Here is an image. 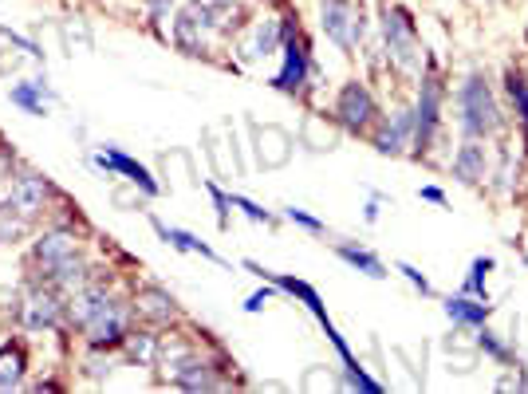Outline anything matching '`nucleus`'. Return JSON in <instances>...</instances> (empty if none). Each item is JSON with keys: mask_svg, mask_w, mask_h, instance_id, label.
<instances>
[{"mask_svg": "<svg viewBox=\"0 0 528 394\" xmlns=\"http://www.w3.org/2000/svg\"><path fill=\"white\" fill-rule=\"evenodd\" d=\"M335 253H339V257H343L347 264H351V268H359V272H367V276H375V280H383V272H387V268H383V261H379V257H371L367 249H355V245H339Z\"/></svg>", "mask_w": 528, "mask_h": 394, "instance_id": "21", "label": "nucleus"}, {"mask_svg": "<svg viewBox=\"0 0 528 394\" xmlns=\"http://www.w3.org/2000/svg\"><path fill=\"white\" fill-rule=\"evenodd\" d=\"M0 71H4V64H0Z\"/></svg>", "mask_w": 528, "mask_h": 394, "instance_id": "33", "label": "nucleus"}, {"mask_svg": "<svg viewBox=\"0 0 528 394\" xmlns=\"http://www.w3.org/2000/svg\"><path fill=\"white\" fill-rule=\"evenodd\" d=\"M276 44H280V24H276V20H261V24L253 28V36L245 40L241 56H245L249 64H257V60H264V56L276 52Z\"/></svg>", "mask_w": 528, "mask_h": 394, "instance_id": "13", "label": "nucleus"}, {"mask_svg": "<svg viewBox=\"0 0 528 394\" xmlns=\"http://www.w3.org/2000/svg\"><path fill=\"white\" fill-rule=\"evenodd\" d=\"M205 190L213 194V205H217V221H221V225H229V209H233V201L221 194V190H217L213 182H205Z\"/></svg>", "mask_w": 528, "mask_h": 394, "instance_id": "24", "label": "nucleus"}, {"mask_svg": "<svg viewBox=\"0 0 528 394\" xmlns=\"http://www.w3.org/2000/svg\"><path fill=\"white\" fill-rule=\"evenodd\" d=\"M95 166H103V170H115V174H127L134 186L142 190V194H158V182L150 178V170L142 166V162H134L131 154H123L119 146H103L99 154H95Z\"/></svg>", "mask_w": 528, "mask_h": 394, "instance_id": "7", "label": "nucleus"}, {"mask_svg": "<svg viewBox=\"0 0 528 394\" xmlns=\"http://www.w3.org/2000/svg\"><path fill=\"white\" fill-rule=\"evenodd\" d=\"M308 79V44L304 40H288V52H284V71L276 75V91H300Z\"/></svg>", "mask_w": 528, "mask_h": 394, "instance_id": "11", "label": "nucleus"}, {"mask_svg": "<svg viewBox=\"0 0 528 394\" xmlns=\"http://www.w3.org/2000/svg\"><path fill=\"white\" fill-rule=\"evenodd\" d=\"M402 276H410V284L422 292V296H434V288H430V280H422V272L414 268V264H402Z\"/></svg>", "mask_w": 528, "mask_h": 394, "instance_id": "27", "label": "nucleus"}, {"mask_svg": "<svg viewBox=\"0 0 528 394\" xmlns=\"http://www.w3.org/2000/svg\"><path fill=\"white\" fill-rule=\"evenodd\" d=\"M221 12H225V4H209V0L186 4V8L178 12V28H174L178 44H182L186 52H201V48H205V36L217 28Z\"/></svg>", "mask_w": 528, "mask_h": 394, "instance_id": "3", "label": "nucleus"}, {"mask_svg": "<svg viewBox=\"0 0 528 394\" xmlns=\"http://www.w3.org/2000/svg\"><path fill=\"white\" fill-rule=\"evenodd\" d=\"M320 16H324V32L339 48H355L363 36V24H355V8L347 0H320Z\"/></svg>", "mask_w": 528, "mask_h": 394, "instance_id": "5", "label": "nucleus"}, {"mask_svg": "<svg viewBox=\"0 0 528 394\" xmlns=\"http://www.w3.org/2000/svg\"><path fill=\"white\" fill-rule=\"evenodd\" d=\"M229 201H233L237 209H245V213H249L253 221H268V213H264V209H261V205H257V201H249V197H229Z\"/></svg>", "mask_w": 528, "mask_h": 394, "instance_id": "28", "label": "nucleus"}, {"mask_svg": "<svg viewBox=\"0 0 528 394\" xmlns=\"http://www.w3.org/2000/svg\"><path fill=\"white\" fill-rule=\"evenodd\" d=\"M268 300V288H261V292H253L249 300H245V312H261V304Z\"/></svg>", "mask_w": 528, "mask_h": 394, "instance_id": "29", "label": "nucleus"}, {"mask_svg": "<svg viewBox=\"0 0 528 394\" xmlns=\"http://www.w3.org/2000/svg\"><path fill=\"white\" fill-rule=\"evenodd\" d=\"M36 261L44 264L60 284H83V261L75 253L71 233H48L36 241Z\"/></svg>", "mask_w": 528, "mask_h": 394, "instance_id": "2", "label": "nucleus"}, {"mask_svg": "<svg viewBox=\"0 0 528 394\" xmlns=\"http://www.w3.org/2000/svg\"><path fill=\"white\" fill-rule=\"evenodd\" d=\"M383 40H387V52L402 71H414L418 67V36H414V24L402 8H387L383 12Z\"/></svg>", "mask_w": 528, "mask_h": 394, "instance_id": "4", "label": "nucleus"}, {"mask_svg": "<svg viewBox=\"0 0 528 394\" xmlns=\"http://www.w3.org/2000/svg\"><path fill=\"white\" fill-rule=\"evenodd\" d=\"M127 355L138 359V363H150L158 355V343L150 335H127Z\"/></svg>", "mask_w": 528, "mask_h": 394, "instance_id": "23", "label": "nucleus"}, {"mask_svg": "<svg viewBox=\"0 0 528 394\" xmlns=\"http://www.w3.org/2000/svg\"><path fill=\"white\" fill-rule=\"evenodd\" d=\"M209 4H229V0H209Z\"/></svg>", "mask_w": 528, "mask_h": 394, "instance_id": "32", "label": "nucleus"}, {"mask_svg": "<svg viewBox=\"0 0 528 394\" xmlns=\"http://www.w3.org/2000/svg\"><path fill=\"white\" fill-rule=\"evenodd\" d=\"M138 308H142L150 320H170V316H174V300H170L166 292H158V288L142 292V296H138Z\"/></svg>", "mask_w": 528, "mask_h": 394, "instance_id": "22", "label": "nucleus"}, {"mask_svg": "<svg viewBox=\"0 0 528 394\" xmlns=\"http://www.w3.org/2000/svg\"><path fill=\"white\" fill-rule=\"evenodd\" d=\"M12 103L24 107V111H32V115H44L48 91H44V83H20V87H12Z\"/></svg>", "mask_w": 528, "mask_h": 394, "instance_id": "20", "label": "nucleus"}, {"mask_svg": "<svg viewBox=\"0 0 528 394\" xmlns=\"http://www.w3.org/2000/svg\"><path fill=\"white\" fill-rule=\"evenodd\" d=\"M288 221H296V225H304V229H312V233H320L324 229V221H316L312 213H304V209H288Z\"/></svg>", "mask_w": 528, "mask_h": 394, "instance_id": "26", "label": "nucleus"}, {"mask_svg": "<svg viewBox=\"0 0 528 394\" xmlns=\"http://www.w3.org/2000/svg\"><path fill=\"white\" fill-rule=\"evenodd\" d=\"M60 300H56V292H32L28 300H24V312H20V320H24V328L40 331V328H56L60 324Z\"/></svg>", "mask_w": 528, "mask_h": 394, "instance_id": "10", "label": "nucleus"}, {"mask_svg": "<svg viewBox=\"0 0 528 394\" xmlns=\"http://www.w3.org/2000/svg\"><path fill=\"white\" fill-rule=\"evenodd\" d=\"M454 174L462 178L465 186H477L481 178H485V150L477 146V142H469L458 150V158H454Z\"/></svg>", "mask_w": 528, "mask_h": 394, "instance_id": "15", "label": "nucleus"}, {"mask_svg": "<svg viewBox=\"0 0 528 394\" xmlns=\"http://www.w3.org/2000/svg\"><path fill=\"white\" fill-rule=\"evenodd\" d=\"M83 331H87L91 347H111V343H123L127 339V320H123V312L115 304H103Z\"/></svg>", "mask_w": 528, "mask_h": 394, "instance_id": "8", "label": "nucleus"}, {"mask_svg": "<svg viewBox=\"0 0 528 394\" xmlns=\"http://www.w3.org/2000/svg\"><path fill=\"white\" fill-rule=\"evenodd\" d=\"M48 201V182L44 178H20L12 182V194H8V213H20V217H36Z\"/></svg>", "mask_w": 528, "mask_h": 394, "instance_id": "9", "label": "nucleus"}, {"mask_svg": "<svg viewBox=\"0 0 528 394\" xmlns=\"http://www.w3.org/2000/svg\"><path fill=\"white\" fill-rule=\"evenodd\" d=\"M422 197H426V201H446V194H442V190H434V186H430V190H422Z\"/></svg>", "mask_w": 528, "mask_h": 394, "instance_id": "31", "label": "nucleus"}, {"mask_svg": "<svg viewBox=\"0 0 528 394\" xmlns=\"http://www.w3.org/2000/svg\"><path fill=\"white\" fill-rule=\"evenodd\" d=\"M462 127L469 138H485L501 127V111L493 103V91L485 75H469L462 87Z\"/></svg>", "mask_w": 528, "mask_h": 394, "instance_id": "1", "label": "nucleus"}, {"mask_svg": "<svg viewBox=\"0 0 528 394\" xmlns=\"http://www.w3.org/2000/svg\"><path fill=\"white\" fill-rule=\"evenodd\" d=\"M24 379V355L20 347H0V391H12L16 383Z\"/></svg>", "mask_w": 528, "mask_h": 394, "instance_id": "19", "label": "nucleus"}, {"mask_svg": "<svg viewBox=\"0 0 528 394\" xmlns=\"http://www.w3.org/2000/svg\"><path fill=\"white\" fill-rule=\"evenodd\" d=\"M489 268H493V261H489V257H481V261H473V276H469V284H465V288L481 296V276H485Z\"/></svg>", "mask_w": 528, "mask_h": 394, "instance_id": "25", "label": "nucleus"}, {"mask_svg": "<svg viewBox=\"0 0 528 394\" xmlns=\"http://www.w3.org/2000/svg\"><path fill=\"white\" fill-rule=\"evenodd\" d=\"M410 138H414V115H406V111H402V115H395L383 131L375 134V146H379L383 154H402Z\"/></svg>", "mask_w": 528, "mask_h": 394, "instance_id": "14", "label": "nucleus"}, {"mask_svg": "<svg viewBox=\"0 0 528 394\" xmlns=\"http://www.w3.org/2000/svg\"><path fill=\"white\" fill-rule=\"evenodd\" d=\"M335 115H339V123H343L347 131H363V127L375 119V99H371V91H367L363 83H347V87L339 91Z\"/></svg>", "mask_w": 528, "mask_h": 394, "instance_id": "6", "label": "nucleus"}, {"mask_svg": "<svg viewBox=\"0 0 528 394\" xmlns=\"http://www.w3.org/2000/svg\"><path fill=\"white\" fill-rule=\"evenodd\" d=\"M103 304H111V300H107V292H99V288H83V292L71 300V320H75L79 328H87V324H91V316H95Z\"/></svg>", "mask_w": 528, "mask_h": 394, "instance_id": "18", "label": "nucleus"}, {"mask_svg": "<svg viewBox=\"0 0 528 394\" xmlns=\"http://www.w3.org/2000/svg\"><path fill=\"white\" fill-rule=\"evenodd\" d=\"M146 4H150V12H154V16H166V8H170L174 0H146Z\"/></svg>", "mask_w": 528, "mask_h": 394, "instance_id": "30", "label": "nucleus"}, {"mask_svg": "<svg viewBox=\"0 0 528 394\" xmlns=\"http://www.w3.org/2000/svg\"><path fill=\"white\" fill-rule=\"evenodd\" d=\"M154 229H158V237L166 241V245H174V249H182V253H201L205 261H221L205 241H198L194 233H186V229H166L162 221H154Z\"/></svg>", "mask_w": 528, "mask_h": 394, "instance_id": "16", "label": "nucleus"}, {"mask_svg": "<svg viewBox=\"0 0 528 394\" xmlns=\"http://www.w3.org/2000/svg\"><path fill=\"white\" fill-rule=\"evenodd\" d=\"M438 99H442L438 83L426 79L422 83V95H418V111H414V142H426L434 134V127H438Z\"/></svg>", "mask_w": 528, "mask_h": 394, "instance_id": "12", "label": "nucleus"}, {"mask_svg": "<svg viewBox=\"0 0 528 394\" xmlns=\"http://www.w3.org/2000/svg\"><path fill=\"white\" fill-rule=\"evenodd\" d=\"M446 316L454 320V324H465V328H481L485 320H489V308L485 304H477V300H446Z\"/></svg>", "mask_w": 528, "mask_h": 394, "instance_id": "17", "label": "nucleus"}]
</instances>
